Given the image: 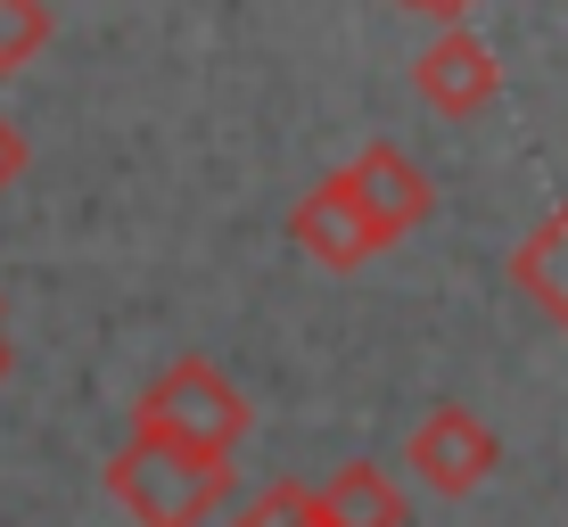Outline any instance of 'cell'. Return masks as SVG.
<instances>
[{"mask_svg": "<svg viewBox=\"0 0 568 527\" xmlns=\"http://www.w3.org/2000/svg\"><path fill=\"white\" fill-rule=\"evenodd\" d=\"M231 462L223 454H182L156 437H124L108 462V495L124 503L132 527H206L231 503Z\"/></svg>", "mask_w": 568, "mask_h": 527, "instance_id": "1", "label": "cell"}, {"mask_svg": "<svg viewBox=\"0 0 568 527\" xmlns=\"http://www.w3.org/2000/svg\"><path fill=\"white\" fill-rule=\"evenodd\" d=\"M132 437H156V445H182V454H223L231 462L240 437H247V396L214 363L182 355V363H165L141 387V404H132Z\"/></svg>", "mask_w": 568, "mask_h": 527, "instance_id": "2", "label": "cell"}, {"mask_svg": "<svg viewBox=\"0 0 568 527\" xmlns=\"http://www.w3.org/2000/svg\"><path fill=\"white\" fill-rule=\"evenodd\" d=\"M404 462H413V478L428 486V495H478L486 478H495V462H503V445H495V428H486L469 404H437L420 428H413V445H404Z\"/></svg>", "mask_w": 568, "mask_h": 527, "instance_id": "3", "label": "cell"}, {"mask_svg": "<svg viewBox=\"0 0 568 527\" xmlns=\"http://www.w3.org/2000/svg\"><path fill=\"white\" fill-rule=\"evenodd\" d=\"M288 240H297V256L322 264V272H363L379 256V231H371V214H363L346 173H322V182L288 206Z\"/></svg>", "mask_w": 568, "mask_h": 527, "instance_id": "4", "label": "cell"}, {"mask_svg": "<svg viewBox=\"0 0 568 527\" xmlns=\"http://www.w3.org/2000/svg\"><path fill=\"white\" fill-rule=\"evenodd\" d=\"M413 83H420V100L437 108V115H454V124H462V115L495 108L503 67H495V50H486L469 26H437V42L413 58Z\"/></svg>", "mask_w": 568, "mask_h": 527, "instance_id": "5", "label": "cell"}, {"mask_svg": "<svg viewBox=\"0 0 568 527\" xmlns=\"http://www.w3.org/2000/svg\"><path fill=\"white\" fill-rule=\"evenodd\" d=\"M346 182H355V199L371 214V231H379V247H396L404 231H420L428 223V206H437V190H428V173L404 158L396 141H371L355 165H338Z\"/></svg>", "mask_w": 568, "mask_h": 527, "instance_id": "6", "label": "cell"}, {"mask_svg": "<svg viewBox=\"0 0 568 527\" xmlns=\"http://www.w3.org/2000/svg\"><path fill=\"white\" fill-rule=\"evenodd\" d=\"M511 288L536 297L544 314H552V330H568V199L511 247Z\"/></svg>", "mask_w": 568, "mask_h": 527, "instance_id": "7", "label": "cell"}, {"mask_svg": "<svg viewBox=\"0 0 568 527\" xmlns=\"http://www.w3.org/2000/svg\"><path fill=\"white\" fill-rule=\"evenodd\" d=\"M313 503H322L338 527H404L413 519V503H404V486L379 470V462H346V470H329L313 486Z\"/></svg>", "mask_w": 568, "mask_h": 527, "instance_id": "8", "label": "cell"}, {"mask_svg": "<svg viewBox=\"0 0 568 527\" xmlns=\"http://www.w3.org/2000/svg\"><path fill=\"white\" fill-rule=\"evenodd\" d=\"M50 42V0H0V74H26Z\"/></svg>", "mask_w": 568, "mask_h": 527, "instance_id": "9", "label": "cell"}, {"mask_svg": "<svg viewBox=\"0 0 568 527\" xmlns=\"http://www.w3.org/2000/svg\"><path fill=\"white\" fill-rule=\"evenodd\" d=\"M305 503H313V486H297V478H272V486H256V495H247L223 527H297V519H305Z\"/></svg>", "mask_w": 568, "mask_h": 527, "instance_id": "10", "label": "cell"}, {"mask_svg": "<svg viewBox=\"0 0 568 527\" xmlns=\"http://www.w3.org/2000/svg\"><path fill=\"white\" fill-rule=\"evenodd\" d=\"M17 173H26V132H17V115H0V199L17 190Z\"/></svg>", "mask_w": 568, "mask_h": 527, "instance_id": "11", "label": "cell"}, {"mask_svg": "<svg viewBox=\"0 0 568 527\" xmlns=\"http://www.w3.org/2000/svg\"><path fill=\"white\" fill-rule=\"evenodd\" d=\"M404 9H420V17H437V26H462L478 0H404Z\"/></svg>", "mask_w": 568, "mask_h": 527, "instance_id": "12", "label": "cell"}, {"mask_svg": "<svg viewBox=\"0 0 568 527\" xmlns=\"http://www.w3.org/2000/svg\"><path fill=\"white\" fill-rule=\"evenodd\" d=\"M297 527H338V519H329L322 503H305V519H297Z\"/></svg>", "mask_w": 568, "mask_h": 527, "instance_id": "13", "label": "cell"}, {"mask_svg": "<svg viewBox=\"0 0 568 527\" xmlns=\"http://www.w3.org/2000/svg\"><path fill=\"white\" fill-rule=\"evenodd\" d=\"M0 371H9V338H0Z\"/></svg>", "mask_w": 568, "mask_h": 527, "instance_id": "14", "label": "cell"}, {"mask_svg": "<svg viewBox=\"0 0 568 527\" xmlns=\"http://www.w3.org/2000/svg\"><path fill=\"white\" fill-rule=\"evenodd\" d=\"M0 322H9V305H0Z\"/></svg>", "mask_w": 568, "mask_h": 527, "instance_id": "15", "label": "cell"}]
</instances>
